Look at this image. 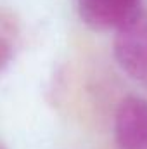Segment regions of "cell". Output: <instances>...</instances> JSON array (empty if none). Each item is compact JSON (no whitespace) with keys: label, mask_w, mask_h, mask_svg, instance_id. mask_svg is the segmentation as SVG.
<instances>
[{"label":"cell","mask_w":147,"mask_h":149,"mask_svg":"<svg viewBox=\"0 0 147 149\" xmlns=\"http://www.w3.org/2000/svg\"><path fill=\"white\" fill-rule=\"evenodd\" d=\"M114 57L135 83L147 87V14H140L116 31Z\"/></svg>","instance_id":"cell-1"},{"label":"cell","mask_w":147,"mask_h":149,"mask_svg":"<svg viewBox=\"0 0 147 149\" xmlns=\"http://www.w3.org/2000/svg\"><path fill=\"white\" fill-rule=\"evenodd\" d=\"M76 9L90 28L118 31L142 14V0H76Z\"/></svg>","instance_id":"cell-2"},{"label":"cell","mask_w":147,"mask_h":149,"mask_svg":"<svg viewBox=\"0 0 147 149\" xmlns=\"http://www.w3.org/2000/svg\"><path fill=\"white\" fill-rule=\"evenodd\" d=\"M114 141L119 149H147V99L125 97L114 114Z\"/></svg>","instance_id":"cell-3"},{"label":"cell","mask_w":147,"mask_h":149,"mask_svg":"<svg viewBox=\"0 0 147 149\" xmlns=\"http://www.w3.org/2000/svg\"><path fill=\"white\" fill-rule=\"evenodd\" d=\"M10 57H12V49H10L9 42H5L3 38H0V71L10 61Z\"/></svg>","instance_id":"cell-4"}]
</instances>
